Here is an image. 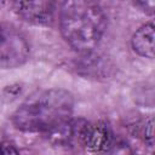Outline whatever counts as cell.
<instances>
[{
	"label": "cell",
	"mask_w": 155,
	"mask_h": 155,
	"mask_svg": "<svg viewBox=\"0 0 155 155\" xmlns=\"http://www.w3.org/2000/svg\"><path fill=\"white\" fill-rule=\"evenodd\" d=\"M74 109V98L63 88L36 92L22 103L12 115V124L23 132H52L68 122Z\"/></svg>",
	"instance_id": "1"
},
{
	"label": "cell",
	"mask_w": 155,
	"mask_h": 155,
	"mask_svg": "<svg viewBox=\"0 0 155 155\" xmlns=\"http://www.w3.org/2000/svg\"><path fill=\"white\" fill-rule=\"evenodd\" d=\"M64 40L78 52L90 53L102 40L107 18L99 4L91 0L65 1L59 16Z\"/></svg>",
	"instance_id": "2"
},
{
	"label": "cell",
	"mask_w": 155,
	"mask_h": 155,
	"mask_svg": "<svg viewBox=\"0 0 155 155\" xmlns=\"http://www.w3.org/2000/svg\"><path fill=\"white\" fill-rule=\"evenodd\" d=\"M79 142L86 150L93 154H105L114 147V133L111 127L103 120L84 122Z\"/></svg>",
	"instance_id": "3"
},
{
	"label": "cell",
	"mask_w": 155,
	"mask_h": 155,
	"mask_svg": "<svg viewBox=\"0 0 155 155\" xmlns=\"http://www.w3.org/2000/svg\"><path fill=\"white\" fill-rule=\"evenodd\" d=\"M29 52L27 40L17 31L10 28L4 29V36L0 44V67L12 68L25 61Z\"/></svg>",
	"instance_id": "4"
},
{
	"label": "cell",
	"mask_w": 155,
	"mask_h": 155,
	"mask_svg": "<svg viewBox=\"0 0 155 155\" xmlns=\"http://www.w3.org/2000/svg\"><path fill=\"white\" fill-rule=\"evenodd\" d=\"M13 10L22 21L34 25H47L54 15V2L52 1H17Z\"/></svg>",
	"instance_id": "5"
},
{
	"label": "cell",
	"mask_w": 155,
	"mask_h": 155,
	"mask_svg": "<svg viewBox=\"0 0 155 155\" xmlns=\"http://www.w3.org/2000/svg\"><path fill=\"white\" fill-rule=\"evenodd\" d=\"M155 27L154 23H147L142 25L132 36L131 45L134 52L145 58H154L155 54Z\"/></svg>",
	"instance_id": "6"
},
{
	"label": "cell",
	"mask_w": 155,
	"mask_h": 155,
	"mask_svg": "<svg viewBox=\"0 0 155 155\" xmlns=\"http://www.w3.org/2000/svg\"><path fill=\"white\" fill-rule=\"evenodd\" d=\"M154 134V121H153V117H149L145 124H144V128H143V136H144V142L149 145V147H153V137Z\"/></svg>",
	"instance_id": "7"
},
{
	"label": "cell",
	"mask_w": 155,
	"mask_h": 155,
	"mask_svg": "<svg viewBox=\"0 0 155 155\" xmlns=\"http://www.w3.org/2000/svg\"><path fill=\"white\" fill-rule=\"evenodd\" d=\"M136 5L142 7V10H144L147 13H150V15L154 13L155 1H153V0H150V1H139V2H136Z\"/></svg>",
	"instance_id": "8"
},
{
	"label": "cell",
	"mask_w": 155,
	"mask_h": 155,
	"mask_svg": "<svg viewBox=\"0 0 155 155\" xmlns=\"http://www.w3.org/2000/svg\"><path fill=\"white\" fill-rule=\"evenodd\" d=\"M0 155H19L17 149L11 144H2L0 149Z\"/></svg>",
	"instance_id": "9"
},
{
	"label": "cell",
	"mask_w": 155,
	"mask_h": 155,
	"mask_svg": "<svg viewBox=\"0 0 155 155\" xmlns=\"http://www.w3.org/2000/svg\"><path fill=\"white\" fill-rule=\"evenodd\" d=\"M4 29H5V27H2V25L0 24V44H1V40H2V36H4Z\"/></svg>",
	"instance_id": "10"
},
{
	"label": "cell",
	"mask_w": 155,
	"mask_h": 155,
	"mask_svg": "<svg viewBox=\"0 0 155 155\" xmlns=\"http://www.w3.org/2000/svg\"><path fill=\"white\" fill-rule=\"evenodd\" d=\"M1 145H2V144H1V143H0V149H1Z\"/></svg>",
	"instance_id": "11"
}]
</instances>
